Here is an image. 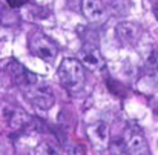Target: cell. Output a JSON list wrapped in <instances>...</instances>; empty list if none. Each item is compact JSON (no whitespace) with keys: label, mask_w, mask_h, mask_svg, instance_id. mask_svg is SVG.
I'll return each mask as SVG.
<instances>
[{"label":"cell","mask_w":158,"mask_h":155,"mask_svg":"<svg viewBox=\"0 0 158 155\" xmlns=\"http://www.w3.org/2000/svg\"><path fill=\"white\" fill-rule=\"evenodd\" d=\"M57 74H58V80L63 85V88L69 91L71 94H77L85 88L86 71H85L83 63L78 58H72V57L64 58L60 63Z\"/></svg>","instance_id":"obj_1"},{"label":"cell","mask_w":158,"mask_h":155,"mask_svg":"<svg viewBox=\"0 0 158 155\" xmlns=\"http://www.w3.org/2000/svg\"><path fill=\"white\" fill-rule=\"evenodd\" d=\"M22 92L29 103L40 111H48L55 103V95H54L52 88L48 83L39 80L35 75L26 86L22 88Z\"/></svg>","instance_id":"obj_2"},{"label":"cell","mask_w":158,"mask_h":155,"mask_svg":"<svg viewBox=\"0 0 158 155\" xmlns=\"http://www.w3.org/2000/svg\"><path fill=\"white\" fill-rule=\"evenodd\" d=\"M28 46H29V51L34 57H37V58L46 61V63H52L58 55L57 43L54 40H51L42 31H37V32L31 34V37L28 40Z\"/></svg>","instance_id":"obj_3"},{"label":"cell","mask_w":158,"mask_h":155,"mask_svg":"<svg viewBox=\"0 0 158 155\" xmlns=\"http://www.w3.org/2000/svg\"><path fill=\"white\" fill-rule=\"evenodd\" d=\"M124 141V152L134 155H146L149 154V146L146 137L138 128H131L123 137Z\"/></svg>","instance_id":"obj_4"},{"label":"cell","mask_w":158,"mask_h":155,"mask_svg":"<svg viewBox=\"0 0 158 155\" xmlns=\"http://www.w3.org/2000/svg\"><path fill=\"white\" fill-rule=\"evenodd\" d=\"M88 138L91 145L97 149H106L110 141V134H109V126L105 121H97L88 126Z\"/></svg>","instance_id":"obj_5"},{"label":"cell","mask_w":158,"mask_h":155,"mask_svg":"<svg viewBox=\"0 0 158 155\" xmlns=\"http://www.w3.org/2000/svg\"><path fill=\"white\" fill-rule=\"evenodd\" d=\"M115 34L123 45H135L141 37V26L134 22H120L115 26Z\"/></svg>","instance_id":"obj_6"},{"label":"cell","mask_w":158,"mask_h":155,"mask_svg":"<svg viewBox=\"0 0 158 155\" xmlns=\"http://www.w3.org/2000/svg\"><path fill=\"white\" fill-rule=\"evenodd\" d=\"M78 60L83 63V66H86L88 69H91L94 72H98L105 68V60H103L102 54L98 52L95 46H91V45H86L80 49Z\"/></svg>","instance_id":"obj_7"},{"label":"cell","mask_w":158,"mask_h":155,"mask_svg":"<svg viewBox=\"0 0 158 155\" xmlns=\"http://www.w3.org/2000/svg\"><path fill=\"white\" fill-rule=\"evenodd\" d=\"M2 115H3V118L6 120L8 126L12 131H22V129L28 128V124L31 123L29 121V117L25 112H22L19 107L5 106L3 111H2Z\"/></svg>","instance_id":"obj_8"},{"label":"cell","mask_w":158,"mask_h":155,"mask_svg":"<svg viewBox=\"0 0 158 155\" xmlns=\"http://www.w3.org/2000/svg\"><path fill=\"white\" fill-rule=\"evenodd\" d=\"M81 12L86 20L97 23L106 15V6L103 0H81Z\"/></svg>","instance_id":"obj_9"},{"label":"cell","mask_w":158,"mask_h":155,"mask_svg":"<svg viewBox=\"0 0 158 155\" xmlns=\"http://www.w3.org/2000/svg\"><path fill=\"white\" fill-rule=\"evenodd\" d=\"M8 74H9L11 80L15 83V86H19L20 89L23 86H26L34 78V75L22 63H19L17 60H11L9 61V65H8Z\"/></svg>","instance_id":"obj_10"},{"label":"cell","mask_w":158,"mask_h":155,"mask_svg":"<svg viewBox=\"0 0 158 155\" xmlns=\"http://www.w3.org/2000/svg\"><path fill=\"white\" fill-rule=\"evenodd\" d=\"M146 66H148V69H149L151 72H155V71L158 69V54H157L155 51H154L152 54H151V55H149Z\"/></svg>","instance_id":"obj_11"},{"label":"cell","mask_w":158,"mask_h":155,"mask_svg":"<svg viewBox=\"0 0 158 155\" xmlns=\"http://www.w3.org/2000/svg\"><path fill=\"white\" fill-rule=\"evenodd\" d=\"M154 15H155V19L158 20V3L154 5Z\"/></svg>","instance_id":"obj_12"}]
</instances>
